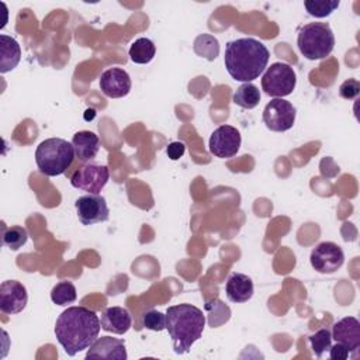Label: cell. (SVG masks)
<instances>
[{"instance_id": "obj_1", "label": "cell", "mask_w": 360, "mask_h": 360, "mask_svg": "<svg viewBox=\"0 0 360 360\" xmlns=\"http://www.w3.org/2000/svg\"><path fill=\"white\" fill-rule=\"evenodd\" d=\"M101 322L96 311L86 307H69L56 319L55 336L70 357L89 349L98 338Z\"/></svg>"}, {"instance_id": "obj_2", "label": "cell", "mask_w": 360, "mask_h": 360, "mask_svg": "<svg viewBox=\"0 0 360 360\" xmlns=\"http://www.w3.org/2000/svg\"><path fill=\"white\" fill-rule=\"evenodd\" d=\"M270 52L255 38H238L226 42L224 63L233 80L249 83L257 79L267 68Z\"/></svg>"}, {"instance_id": "obj_3", "label": "cell", "mask_w": 360, "mask_h": 360, "mask_svg": "<svg viewBox=\"0 0 360 360\" xmlns=\"http://www.w3.org/2000/svg\"><path fill=\"white\" fill-rule=\"evenodd\" d=\"M205 326V314L191 305H172L166 311V329L173 343L174 353H188L191 346L201 338Z\"/></svg>"}, {"instance_id": "obj_4", "label": "cell", "mask_w": 360, "mask_h": 360, "mask_svg": "<svg viewBox=\"0 0 360 360\" xmlns=\"http://www.w3.org/2000/svg\"><path fill=\"white\" fill-rule=\"evenodd\" d=\"M73 145L62 138H48L35 150V162L44 176L55 177L63 174L75 159Z\"/></svg>"}, {"instance_id": "obj_5", "label": "cell", "mask_w": 360, "mask_h": 360, "mask_svg": "<svg viewBox=\"0 0 360 360\" xmlns=\"http://www.w3.org/2000/svg\"><path fill=\"white\" fill-rule=\"evenodd\" d=\"M297 45L304 58L319 60L332 53L335 35L328 22H309L298 30Z\"/></svg>"}, {"instance_id": "obj_6", "label": "cell", "mask_w": 360, "mask_h": 360, "mask_svg": "<svg viewBox=\"0 0 360 360\" xmlns=\"http://www.w3.org/2000/svg\"><path fill=\"white\" fill-rule=\"evenodd\" d=\"M297 84V76L294 69L284 62H276L270 65L262 76L263 91L274 98H283L291 94Z\"/></svg>"}, {"instance_id": "obj_7", "label": "cell", "mask_w": 360, "mask_h": 360, "mask_svg": "<svg viewBox=\"0 0 360 360\" xmlns=\"http://www.w3.org/2000/svg\"><path fill=\"white\" fill-rule=\"evenodd\" d=\"M110 179V170L105 165L84 163L70 176V184L75 188L89 194H100Z\"/></svg>"}, {"instance_id": "obj_8", "label": "cell", "mask_w": 360, "mask_h": 360, "mask_svg": "<svg viewBox=\"0 0 360 360\" xmlns=\"http://www.w3.org/2000/svg\"><path fill=\"white\" fill-rule=\"evenodd\" d=\"M297 110L284 98H273L263 110V122L273 132H284L292 128Z\"/></svg>"}, {"instance_id": "obj_9", "label": "cell", "mask_w": 360, "mask_h": 360, "mask_svg": "<svg viewBox=\"0 0 360 360\" xmlns=\"http://www.w3.org/2000/svg\"><path fill=\"white\" fill-rule=\"evenodd\" d=\"M309 262L318 273L330 274L343 266L345 253L338 243L325 240L312 249Z\"/></svg>"}, {"instance_id": "obj_10", "label": "cell", "mask_w": 360, "mask_h": 360, "mask_svg": "<svg viewBox=\"0 0 360 360\" xmlns=\"http://www.w3.org/2000/svg\"><path fill=\"white\" fill-rule=\"evenodd\" d=\"M240 142H242L240 132L235 127L221 125L212 131L208 141V148L214 156L221 159H228L238 153L240 148Z\"/></svg>"}, {"instance_id": "obj_11", "label": "cell", "mask_w": 360, "mask_h": 360, "mask_svg": "<svg viewBox=\"0 0 360 360\" xmlns=\"http://www.w3.org/2000/svg\"><path fill=\"white\" fill-rule=\"evenodd\" d=\"M77 218L83 225H94L108 221L110 210L107 201L100 194L82 195L75 201Z\"/></svg>"}, {"instance_id": "obj_12", "label": "cell", "mask_w": 360, "mask_h": 360, "mask_svg": "<svg viewBox=\"0 0 360 360\" xmlns=\"http://www.w3.org/2000/svg\"><path fill=\"white\" fill-rule=\"evenodd\" d=\"M28 302L25 287L17 280H6L0 284V311L7 315L21 312Z\"/></svg>"}, {"instance_id": "obj_13", "label": "cell", "mask_w": 360, "mask_h": 360, "mask_svg": "<svg viewBox=\"0 0 360 360\" xmlns=\"http://www.w3.org/2000/svg\"><path fill=\"white\" fill-rule=\"evenodd\" d=\"M131 77L121 68H110L100 76V90L110 98L125 97L131 90Z\"/></svg>"}, {"instance_id": "obj_14", "label": "cell", "mask_w": 360, "mask_h": 360, "mask_svg": "<svg viewBox=\"0 0 360 360\" xmlns=\"http://www.w3.org/2000/svg\"><path fill=\"white\" fill-rule=\"evenodd\" d=\"M128 357L125 342L118 338L101 336L94 340L86 353V359H105V360H125Z\"/></svg>"}, {"instance_id": "obj_15", "label": "cell", "mask_w": 360, "mask_h": 360, "mask_svg": "<svg viewBox=\"0 0 360 360\" xmlns=\"http://www.w3.org/2000/svg\"><path fill=\"white\" fill-rule=\"evenodd\" d=\"M330 335L336 343L345 345L350 352H357L360 347V322L354 316H345L335 322Z\"/></svg>"}, {"instance_id": "obj_16", "label": "cell", "mask_w": 360, "mask_h": 360, "mask_svg": "<svg viewBox=\"0 0 360 360\" xmlns=\"http://www.w3.org/2000/svg\"><path fill=\"white\" fill-rule=\"evenodd\" d=\"M101 329L115 335H124L132 325L131 314L124 307H110L101 314Z\"/></svg>"}, {"instance_id": "obj_17", "label": "cell", "mask_w": 360, "mask_h": 360, "mask_svg": "<svg viewBox=\"0 0 360 360\" xmlns=\"http://www.w3.org/2000/svg\"><path fill=\"white\" fill-rule=\"evenodd\" d=\"M253 281L243 273H232L225 284V292L231 302H246L253 295Z\"/></svg>"}, {"instance_id": "obj_18", "label": "cell", "mask_w": 360, "mask_h": 360, "mask_svg": "<svg viewBox=\"0 0 360 360\" xmlns=\"http://www.w3.org/2000/svg\"><path fill=\"white\" fill-rule=\"evenodd\" d=\"M75 156L80 162L86 163L96 158L100 150V138L91 131H79L72 138Z\"/></svg>"}, {"instance_id": "obj_19", "label": "cell", "mask_w": 360, "mask_h": 360, "mask_svg": "<svg viewBox=\"0 0 360 360\" xmlns=\"http://www.w3.org/2000/svg\"><path fill=\"white\" fill-rule=\"evenodd\" d=\"M21 59V48L18 42L8 35H0V73H7L17 68Z\"/></svg>"}, {"instance_id": "obj_20", "label": "cell", "mask_w": 360, "mask_h": 360, "mask_svg": "<svg viewBox=\"0 0 360 360\" xmlns=\"http://www.w3.org/2000/svg\"><path fill=\"white\" fill-rule=\"evenodd\" d=\"M129 58L134 63L138 65H146L149 63L156 53V46L153 44V41H150L149 38H138L135 39L131 46H129Z\"/></svg>"}, {"instance_id": "obj_21", "label": "cell", "mask_w": 360, "mask_h": 360, "mask_svg": "<svg viewBox=\"0 0 360 360\" xmlns=\"http://www.w3.org/2000/svg\"><path fill=\"white\" fill-rule=\"evenodd\" d=\"M232 101L240 108L252 110L260 103V91L253 83H243L235 90Z\"/></svg>"}, {"instance_id": "obj_22", "label": "cell", "mask_w": 360, "mask_h": 360, "mask_svg": "<svg viewBox=\"0 0 360 360\" xmlns=\"http://www.w3.org/2000/svg\"><path fill=\"white\" fill-rule=\"evenodd\" d=\"M205 312L208 315V325L211 328H218L229 321L231 318V309L228 305H225L221 300L214 298L205 302L204 305Z\"/></svg>"}, {"instance_id": "obj_23", "label": "cell", "mask_w": 360, "mask_h": 360, "mask_svg": "<svg viewBox=\"0 0 360 360\" xmlns=\"http://www.w3.org/2000/svg\"><path fill=\"white\" fill-rule=\"evenodd\" d=\"M193 51L207 60H214L219 53V42L211 34H201L194 39Z\"/></svg>"}, {"instance_id": "obj_24", "label": "cell", "mask_w": 360, "mask_h": 360, "mask_svg": "<svg viewBox=\"0 0 360 360\" xmlns=\"http://www.w3.org/2000/svg\"><path fill=\"white\" fill-rule=\"evenodd\" d=\"M3 245L7 246L11 250H18L22 248L28 240V232L25 228L13 225V226H4L3 225Z\"/></svg>"}, {"instance_id": "obj_25", "label": "cell", "mask_w": 360, "mask_h": 360, "mask_svg": "<svg viewBox=\"0 0 360 360\" xmlns=\"http://www.w3.org/2000/svg\"><path fill=\"white\" fill-rule=\"evenodd\" d=\"M77 298L76 287L70 281H60L56 285H53L51 291V300L56 305H69L73 304Z\"/></svg>"}, {"instance_id": "obj_26", "label": "cell", "mask_w": 360, "mask_h": 360, "mask_svg": "<svg viewBox=\"0 0 360 360\" xmlns=\"http://www.w3.org/2000/svg\"><path fill=\"white\" fill-rule=\"evenodd\" d=\"M339 0H307L304 7L309 15L315 18H323L330 15L339 7Z\"/></svg>"}, {"instance_id": "obj_27", "label": "cell", "mask_w": 360, "mask_h": 360, "mask_svg": "<svg viewBox=\"0 0 360 360\" xmlns=\"http://www.w3.org/2000/svg\"><path fill=\"white\" fill-rule=\"evenodd\" d=\"M311 349L316 357H322L325 352H328L332 346V335L329 329H319L315 333L308 336Z\"/></svg>"}, {"instance_id": "obj_28", "label": "cell", "mask_w": 360, "mask_h": 360, "mask_svg": "<svg viewBox=\"0 0 360 360\" xmlns=\"http://www.w3.org/2000/svg\"><path fill=\"white\" fill-rule=\"evenodd\" d=\"M141 323L145 329L160 332L166 329V314H162L160 311L156 309H149L142 314Z\"/></svg>"}, {"instance_id": "obj_29", "label": "cell", "mask_w": 360, "mask_h": 360, "mask_svg": "<svg viewBox=\"0 0 360 360\" xmlns=\"http://www.w3.org/2000/svg\"><path fill=\"white\" fill-rule=\"evenodd\" d=\"M360 93V83L356 79H347L345 80L339 87V94L345 100H353Z\"/></svg>"}, {"instance_id": "obj_30", "label": "cell", "mask_w": 360, "mask_h": 360, "mask_svg": "<svg viewBox=\"0 0 360 360\" xmlns=\"http://www.w3.org/2000/svg\"><path fill=\"white\" fill-rule=\"evenodd\" d=\"M186 152V145L180 141H174V142H170L167 145V149H166V153L167 156L172 159V160H177L180 159Z\"/></svg>"}, {"instance_id": "obj_31", "label": "cell", "mask_w": 360, "mask_h": 360, "mask_svg": "<svg viewBox=\"0 0 360 360\" xmlns=\"http://www.w3.org/2000/svg\"><path fill=\"white\" fill-rule=\"evenodd\" d=\"M349 356H350V350L342 343H336L329 349V357L332 360H346Z\"/></svg>"}]
</instances>
